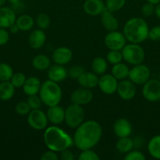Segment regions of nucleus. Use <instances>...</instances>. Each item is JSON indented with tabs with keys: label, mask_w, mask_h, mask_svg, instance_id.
Wrapping results in <instances>:
<instances>
[{
	"label": "nucleus",
	"mask_w": 160,
	"mask_h": 160,
	"mask_svg": "<svg viewBox=\"0 0 160 160\" xmlns=\"http://www.w3.org/2000/svg\"><path fill=\"white\" fill-rule=\"evenodd\" d=\"M27 102L28 103L31 109H40L42 104V102L41 100L40 97L38 96L37 95H29L28 100H27Z\"/></svg>",
	"instance_id": "obj_37"
},
{
	"label": "nucleus",
	"mask_w": 160,
	"mask_h": 160,
	"mask_svg": "<svg viewBox=\"0 0 160 160\" xmlns=\"http://www.w3.org/2000/svg\"><path fill=\"white\" fill-rule=\"evenodd\" d=\"M125 4V0H106L105 7L111 12H114L122 9Z\"/></svg>",
	"instance_id": "obj_32"
},
{
	"label": "nucleus",
	"mask_w": 160,
	"mask_h": 160,
	"mask_svg": "<svg viewBox=\"0 0 160 160\" xmlns=\"http://www.w3.org/2000/svg\"><path fill=\"white\" fill-rule=\"evenodd\" d=\"M45 40H46V36L42 29L35 30L30 34L28 38V43L32 48L39 49L43 46Z\"/></svg>",
	"instance_id": "obj_20"
},
{
	"label": "nucleus",
	"mask_w": 160,
	"mask_h": 160,
	"mask_svg": "<svg viewBox=\"0 0 160 160\" xmlns=\"http://www.w3.org/2000/svg\"><path fill=\"white\" fill-rule=\"evenodd\" d=\"M85 70L82 66H73L67 70V75L70 77L72 79H78L80 77V75L83 73H84Z\"/></svg>",
	"instance_id": "obj_39"
},
{
	"label": "nucleus",
	"mask_w": 160,
	"mask_h": 160,
	"mask_svg": "<svg viewBox=\"0 0 160 160\" xmlns=\"http://www.w3.org/2000/svg\"><path fill=\"white\" fill-rule=\"evenodd\" d=\"M118 84V80L112 74H103L99 78V88L106 95H112L117 92Z\"/></svg>",
	"instance_id": "obj_11"
},
{
	"label": "nucleus",
	"mask_w": 160,
	"mask_h": 160,
	"mask_svg": "<svg viewBox=\"0 0 160 160\" xmlns=\"http://www.w3.org/2000/svg\"><path fill=\"white\" fill-rule=\"evenodd\" d=\"M150 70L147 66L141 63L135 65L129 73V79L135 84H144L150 78Z\"/></svg>",
	"instance_id": "obj_9"
},
{
	"label": "nucleus",
	"mask_w": 160,
	"mask_h": 160,
	"mask_svg": "<svg viewBox=\"0 0 160 160\" xmlns=\"http://www.w3.org/2000/svg\"><path fill=\"white\" fill-rule=\"evenodd\" d=\"M41 84L40 80L36 77H30L26 78L24 84L23 85V91L27 95H37L39 92Z\"/></svg>",
	"instance_id": "obj_23"
},
{
	"label": "nucleus",
	"mask_w": 160,
	"mask_h": 160,
	"mask_svg": "<svg viewBox=\"0 0 160 160\" xmlns=\"http://www.w3.org/2000/svg\"><path fill=\"white\" fill-rule=\"evenodd\" d=\"M44 142L50 150L61 152L74 144L73 138L67 132L56 125L45 129L43 135Z\"/></svg>",
	"instance_id": "obj_2"
},
{
	"label": "nucleus",
	"mask_w": 160,
	"mask_h": 160,
	"mask_svg": "<svg viewBox=\"0 0 160 160\" xmlns=\"http://www.w3.org/2000/svg\"><path fill=\"white\" fill-rule=\"evenodd\" d=\"M101 23L104 28L108 31H117L119 28V21L114 17L112 12L108 10L106 7L101 13Z\"/></svg>",
	"instance_id": "obj_19"
},
{
	"label": "nucleus",
	"mask_w": 160,
	"mask_h": 160,
	"mask_svg": "<svg viewBox=\"0 0 160 160\" xmlns=\"http://www.w3.org/2000/svg\"><path fill=\"white\" fill-rule=\"evenodd\" d=\"M9 34L6 28H0V46L4 45L9 42Z\"/></svg>",
	"instance_id": "obj_44"
},
{
	"label": "nucleus",
	"mask_w": 160,
	"mask_h": 160,
	"mask_svg": "<svg viewBox=\"0 0 160 160\" xmlns=\"http://www.w3.org/2000/svg\"><path fill=\"white\" fill-rule=\"evenodd\" d=\"M113 129L118 138L129 137L132 133V125L127 119L119 118L115 122Z\"/></svg>",
	"instance_id": "obj_16"
},
{
	"label": "nucleus",
	"mask_w": 160,
	"mask_h": 160,
	"mask_svg": "<svg viewBox=\"0 0 160 160\" xmlns=\"http://www.w3.org/2000/svg\"><path fill=\"white\" fill-rule=\"evenodd\" d=\"M146 1L147 2H150V3H152V4H153V5H157V4H158V3L160 2V0H146Z\"/></svg>",
	"instance_id": "obj_48"
},
{
	"label": "nucleus",
	"mask_w": 160,
	"mask_h": 160,
	"mask_svg": "<svg viewBox=\"0 0 160 160\" xmlns=\"http://www.w3.org/2000/svg\"><path fill=\"white\" fill-rule=\"evenodd\" d=\"M85 112L82 106L71 104L64 110V122L70 128H77L84 121Z\"/></svg>",
	"instance_id": "obj_6"
},
{
	"label": "nucleus",
	"mask_w": 160,
	"mask_h": 160,
	"mask_svg": "<svg viewBox=\"0 0 160 160\" xmlns=\"http://www.w3.org/2000/svg\"><path fill=\"white\" fill-rule=\"evenodd\" d=\"M147 150L152 157L160 159V134L155 135L149 141Z\"/></svg>",
	"instance_id": "obj_27"
},
{
	"label": "nucleus",
	"mask_w": 160,
	"mask_h": 160,
	"mask_svg": "<svg viewBox=\"0 0 160 160\" xmlns=\"http://www.w3.org/2000/svg\"><path fill=\"white\" fill-rule=\"evenodd\" d=\"M125 160H145V156L139 151H130L124 157Z\"/></svg>",
	"instance_id": "obj_40"
},
{
	"label": "nucleus",
	"mask_w": 160,
	"mask_h": 160,
	"mask_svg": "<svg viewBox=\"0 0 160 160\" xmlns=\"http://www.w3.org/2000/svg\"><path fill=\"white\" fill-rule=\"evenodd\" d=\"M129 73H130V69L125 64L119 62L117 64H115L111 69V74L118 80V81H122L128 78Z\"/></svg>",
	"instance_id": "obj_26"
},
{
	"label": "nucleus",
	"mask_w": 160,
	"mask_h": 160,
	"mask_svg": "<svg viewBox=\"0 0 160 160\" xmlns=\"http://www.w3.org/2000/svg\"><path fill=\"white\" fill-rule=\"evenodd\" d=\"M93 71L97 75H103L108 69L106 60L102 57H97L92 62Z\"/></svg>",
	"instance_id": "obj_30"
},
{
	"label": "nucleus",
	"mask_w": 160,
	"mask_h": 160,
	"mask_svg": "<svg viewBox=\"0 0 160 160\" xmlns=\"http://www.w3.org/2000/svg\"><path fill=\"white\" fill-rule=\"evenodd\" d=\"M25 81H26V77H25L24 73H20V72L13 73L10 79V82L15 87V88H19L23 87Z\"/></svg>",
	"instance_id": "obj_33"
},
{
	"label": "nucleus",
	"mask_w": 160,
	"mask_h": 160,
	"mask_svg": "<svg viewBox=\"0 0 160 160\" xmlns=\"http://www.w3.org/2000/svg\"><path fill=\"white\" fill-rule=\"evenodd\" d=\"M105 9V5L102 0H86L83 4V9L90 16L101 14Z\"/></svg>",
	"instance_id": "obj_18"
},
{
	"label": "nucleus",
	"mask_w": 160,
	"mask_h": 160,
	"mask_svg": "<svg viewBox=\"0 0 160 160\" xmlns=\"http://www.w3.org/2000/svg\"><path fill=\"white\" fill-rule=\"evenodd\" d=\"M122 59L131 65L142 63L145 58V52L139 44L130 43L122 49Z\"/></svg>",
	"instance_id": "obj_5"
},
{
	"label": "nucleus",
	"mask_w": 160,
	"mask_h": 160,
	"mask_svg": "<svg viewBox=\"0 0 160 160\" xmlns=\"http://www.w3.org/2000/svg\"><path fill=\"white\" fill-rule=\"evenodd\" d=\"M15 87L12 84L10 81H1L0 83V100L8 101L11 99L14 95Z\"/></svg>",
	"instance_id": "obj_24"
},
{
	"label": "nucleus",
	"mask_w": 160,
	"mask_h": 160,
	"mask_svg": "<svg viewBox=\"0 0 160 160\" xmlns=\"http://www.w3.org/2000/svg\"><path fill=\"white\" fill-rule=\"evenodd\" d=\"M9 30H10L11 33H13V34H16V33H17L19 31H20L18 28V27L17 26V24H16V23L13 24L12 26L9 28Z\"/></svg>",
	"instance_id": "obj_46"
},
{
	"label": "nucleus",
	"mask_w": 160,
	"mask_h": 160,
	"mask_svg": "<svg viewBox=\"0 0 160 160\" xmlns=\"http://www.w3.org/2000/svg\"><path fill=\"white\" fill-rule=\"evenodd\" d=\"M7 1L9 2V3H11L12 5H13V6L20 2V0H7Z\"/></svg>",
	"instance_id": "obj_49"
},
{
	"label": "nucleus",
	"mask_w": 160,
	"mask_h": 160,
	"mask_svg": "<svg viewBox=\"0 0 160 160\" xmlns=\"http://www.w3.org/2000/svg\"><path fill=\"white\" fill-rule=\"evenodd\" d=\"M48 120L53 125H59L64 121V109L58 105L50 106L46 112Z\"/></svg>",
	"instance_id": "obj_17"
},
{
	"label": "nucleus",
	"mask_w": 160,
	"mask_h": 160,
	"mask_svg": "<svg viewBox=\"0 0 160 160\" xmlns=\"http://www.w3.org/2000/svg\"><path fill=\"white\" fill-rule=\"evenodd\" d=\"M148 38L155 42L160 41V26H155L149 29Z\"/></svg>",
	"instance_id": "obj_42"
},
{
	"label": "nucleus",
	"mask_w": 160,
	"mask_h": 160,
	"mask_svg": "<svg viewBox=\"0 0 160 160\" xmlns=\"http://www.w3.org/2000/svg\"><path fill=\"white\" fill-rule=\"evenodd\" d=\"M72 52L67 47H59L53 51L52 54V59L58 65L67 64L72 59Z\"/></svg>",
	"instance_id": "obj_14"
},
{
	"label": "nucleus",
	"mask_w": 160,
	"mask_h": 160,
	"mask_svg": "<svg viewBox=\"0 0 160 160\" xmlns=\"http://www.w3.org/2000/svg\"><path fill=\"white\" fill-rule=\"evenodd\" d=\"M49 80L59 83L64 81L67 76V71L62 65H56L50 67L48 70Z\"/></svg>",
	"instance_id": "obj_21"
},
{
	"label": "nucleus",
	"mask_w": 160,
	"mask_h": 160,
	"mask_svg": "<svg viewBox=\"0 0 160 160\" xmlns=\"http://www.w3.org/2000/svg\"><path fill=\"white\" fill-rule=\"evenodd\" d=\"M39 97L42 103L47 106H56L62 98V90L56 82L53 81H45L41 85Z\"/></svg>",
	"instance_id": "obj_4"
},
{
	"label": "nucleus",
	"mask_w": 160,
	"mask_h": 160,
	"mask_svg": "<svg viewBox=\"0 0 160 160\" xmlns=\"http://www.w3.org/2000/svg\"><path fill=\"white\" fill-rule=\"evenodd\" d=\"M77 80L80 85L86 88H93L98 85L99 78L95 73L84 72Z\"/></svg>",
	"instance_id": "obj_22"
},
{
	"label": "nucleus",
	"mask_w": 160,
	"mask_h": 160,
	"mask_svg": "<svg viewBox=\"0 0 160 160\" xmlns=\"http://www.w3.org/2000/svg\"><path fill=\"white\" fill-rule=\"evenodd\" d=\"M6 1H7V0H0V7L4 6L5 3L6 2Z\"/></svg>",
	"instance_id": "obj_50"
},
{
	"label": "nucleus",
	"mask_w": 160,
	"mask_h": 160,
	"mask_svg": "<svg viewBox=\"0 0 160 160\" xmlns=\"http://www.w3.org/2000/svg\"><path fill=\"white\" fill-rule=\"evenodd\" d=\"M15 110L17 113H18L19 115L25 116L29 113L31 109L27 102H18L16 105Z\"/></svg>",
	"instance_id": "obj_38"
},
{
	"label": "nucleus",
	"mask_w": 160,
	"mask_h": 160,
	"mask_svg": "<svg viewBox=\"0 0 160 160\" xmlns=\"http://www.w3.org/2000/svg\"><path fill=\"white\" fill-rule=\"evenodd\" d=\"M117 92L122 99L129 101L133 99L136 95V86L130 80H122V81L118 84Z\"/></svg>",
	"instance_id": "obj_12"
},
{
	"label": "nucleus",
	"mask_w": 160,
	"mask_h": 160,
	"mask_svg": "<svg viewBox=\"0 0 160 160\" xmlns=\"http://www.w3.org/2000/svg\"><path fill=\"white\" fill-rule=\"evenodd\" d=\"M101 137L102 128L100 123L95 120H86L76 128L73 141L76 148L83 151L93 148Z\"/></svg>",
	"instance_id": "obj_1"
},
{
	"label": "nucleus",
	"mask_w": 160,
	"mask_h": 160,
	"mask_svg": "<svg viewBox=\"0 0 160 160\" xmlns=\"http://www.w3.org/2000/svg\"><path fill=\"white\" fill-rule=\"evenodd\" d=\"M16 24L18 27L19 30L22 31H28L34 26V19L29 15L24 14L17 17L16 20Z\"/></svg>",
	"instance_id": "obj_25"
},
{
	"label": "nucleus",
	"mask_w": 160,
	"mask_h": 160,
	"mask_svg": "<svg viewBox=\"0 0 160 160\" xmlns=\"http://www.w3.org/2000/svg\"><path fill=\"white\" fill-rule=\"evenodd\" d=\"M155 5L147 2V3L143 5L141 8V12L144 17H150L155 12Z\"/></svg>",
	"instance_id": "obj_41"
},
{
	"label": "nucleus",
	"mask_w": 160,
	"mask_h": 160,
	"mask_svg": "<svg viewBox=\"0 0 160 160\" xmlns=\"http://www.w3.org/2000/svg\"><path fill=\"white\" fill-rule=\"evenodd\" d=\"M125 42H126V38L124 36L123 33L117 31H109L104 38L105 45L110 50L120 51L125 45Z\"/></svg>",
	"instance_id": "obj_10"
},
{
	"label": "nucleus",
	"mask_w": 160,
	"mask_h": 160,
	"mask_svg": "<svg viewBox=\"0 0 160 160\" xmlns=\"http://www.w3.org/2000/svg\"><path fill=\"white\" fill-rule=\"evenodd\" d=\"M107 60L113 65L121 62L122 60V52L119 50H110L107 55Z\"/></svg>",
	"instance_id": "obj_35"
},
{
	"label": "nucleus",
	"mask_w": 160,
	"mask_h": 160,
	"mask_svg": "<svg viewBox=\"0 0 160 160\" xmlns=\"http://www.w3.org/2000/svg\"><path fill=\"white\" fill-rule=\"evenodd\" d=\"M100 157L98 155L93 151L92 148L90 149L83 150L80 155L78 156V160H99Z\"/></svg>",
	"instance_id": "obj_36"
},
{
	"label": "nucleus",
	"mask_w": 160,
	"mask_h": 160,
	"mask_svg": "<svg viewBox=\"0 0 160 160\" xmlns=\"http://www.w3.org/2000/svg\"><path fill=\"white\" fill-rule=\"evenodd\" d=\"M158 80H159V81H160V73H159V77H158Z\"/></svg>",
	"instance_id": "obj_51"
},
{
	"label": "nucleus",
	"mask_w": 160,
	"mask_h": 160,
	"mask_svg": "<svg viewBox=\"0 0 160 160\" xmlns=\"http://www.w3.org/2000/svg\"><path fill=\"white\" fill-rule=\"evenodd\" d=\"M36 23L40 29H47L50 24V19L47 14L39 13L36 17Z\"/></svg>",
	"instance_id": "obj_34"
},
{
	"label": "nucleus",
	"mask_w": 160,
	"mask_h": 160,
	"mask_svg": "<svg viewBox=\"0 0 160 160\" xmlns=\"http://www.w3.org/2000/svg\"><path fill=\"white\" fill-rule=\"evenodd\" d=\"M155 13L158 19H160V2L158 4L155 5Z\"/></svg>",
	"instance_id": "obj_47"
},
{
	"label": "nucleus",
	"mask_w": 160,
	"mask_h": 160,
	"mask_svg": "<svg viewBox=\"0 0 160 160\" xmlns=\"http://www.w3.org/2000/svg\"><path fill=\"white\" fill-rule=\"evenodd\" d=\"M28 123L31 128L37 131L45 129L48 124V118L46 113L40 110V109H31L28 114Z\"/></svg>",
	"instance_id": "obj_8"
},
{
	"label": "nucleus",
	"mask_w": 160,
	"mask_h": 160,
	"mask_svg": "<svg viewBox=\"0 0 160 160\" xmlns=\"http://www.w3.org/2000/svg\"><path fill=\"white\" fill-rule=\"evenodd\" d=\"M32 66L38 70H45L50 68V59L47 56L39 54L35 56L32 59Z\"/></svg>",
	"instance_id": "obj_28"
},
{
	"label": "nucleus",
	"mask_w": 160,
	"mask_h": 160,
	"mask_svg": "<svg viewBox=\"0 0 160 160\" xmlns=\"http://www.w3.org/2000/svg\"><path fill=\"white\" fill-rule=\"evenodd\" d=\"M17 17L13 9L6 6L0 7V28H9L16 23Z\"/></svg>",
	"instance_id": "obj_15"
},
{
	"label": "nucleus",
	"mask_w": 160,
	"mask_h": 160,
	"mask_svg": "<svg viewBox=\"0 0 160 160\" xmlns=\"http://www.w3.org/2000/svg\"><path fill=\"white\" fill-rule=\"evenodd\" d=\"M13 74V70L10 65L5 62L0 63V81H10Z\"/></svg>",
	"instance_id": "obj_31"
},
{
	"label": "nucleus",
	"mask_w": 160,
	"mask_h": 160,
	"mask_svg": "<svg viewBox=\"0 0 160 160\" xmlns=\"http://www.w3.org/2000/svg\"><path fill=\"white\" fill-rule=\"evenodd\" d=\"M60 158L63 160H73L75 159V156H74L73 153L70 150H68V148H66V149L61 152Z\"/></svg>",
	"instance_id": "obj_45"
},
{
	"label": "nucleus",
	"mask_w": 160,
	"mask_h": 160,
	"mask_svg": "<svg viewBox=\"0 0 160 160\" xmlns=\"http://www.w3.org/2000/svg\"><path fill=\"white\" fill-rule=\"evenodd\" d=\"M142 95L147 101L155 102L160 100V81L149 79L144 83L142 88Z\"/></svg>",
	"instance_id": "obj_7"
},
{
	"label": "nucleus",
	"mask_w": 160,
	"mask_h": 160,
	"mask_svg": "<svg viewBox=\"0 0 160 160\" xmlns=\"http://www.w3.org/2000/svg\"><path fill=\"white\" fill-rule=\"evenodd\" d=\"M149 28L147 22L141 17H133L125 23L123 34L130 43L141 44L148 38Z\"/></svg>",
	"instance_id": "obj_3"
},
{
	"label": "nucleus",
	"mask_w": 160,
	"mask_h": 160,
	"mask_svg": "<svg viewBox=\"0 0 160 160\" xmlns=\"http://www.w3.org/2000/svg\"><path fill=\"white\" fill-rule=\"evenodd\" d=\"M93 98V94L89 90V88H81L75 89L71 95V101L74 104L83 106L90 102Z\"/></svg>",
	"instance_id": "obj_13"
},
{
	"label": "nucleus",
	"mask_w": 160,
	"mask_h": 160,
	"mask_svg": "<svg viewBox=\"0 0 160 160\" xmlns=\"http://www.w3.org/2000/svg\"><path fill=\"white\" fill-rule=\"evenodd\" d=\"M115 148L119 152L126 154L133 149V142L129 137L119 138V140L116 142Z\"/></svg>",
	"instance_id": "obj_29"
},
{
	"label": "nucleus",
	"mask_w": 160,
	"mask_h": 160,
	"mask_svg": "<svg viewBox=\"0 0 160 160\" xmlns=\"http://www.w3.org/2000/svg\"><path fill=\"white\" fill-rule=\"evenodd\" d=\"M58 159L59 157L56 152L52 151V150H49L44 152L40 157L41 160H58Z\"/></svg>",
	"instance_id": "obj_43"
}]
</instances>
